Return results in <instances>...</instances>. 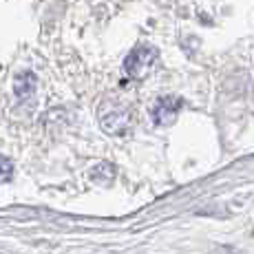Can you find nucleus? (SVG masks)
I'll return each mask as SVG.
<instances>
[{
    "label": "nucleus",
    "mask_w": 254,
    "mask_h": 254,
    "mask_svg": "<svg viewBox=\"0 0 254 254\" xmlns=\"http://www.w3.org/2000/svg\"><path fill=\"white\" fill-rule=\"evenodd\" d=\"M155 62H157V49L150 45H139L128 53V58H126V62H124V69L130 77L141 80V77H146L150 73Z\"/></svg>",
    "instance_id": "f257e3e1"
},
{
    "label": "nucleus",
    "mask_w": 254,
    "mask_h": 254,
    "mask_svg": "<svg viewBox=\"0 0 254 254\" xmlns=\"http://www.w3.org/2000/svg\"><path fill=\"white\" fill-rule=\"evenodd\" d=\"M179 109H182V100L179 97H162V100H157V104L153 106V122L159 126H168L173 124L175 120H177V113Z\"/></svg>",
    "instance_id": "f03ea898"
},
{
    "label": "nucleus",
    "mask_w": 254,
    "mask_h": 254,
    "mask_svg": "<svg viewBox=\"0 0 254 254\" xmlns=\"http://www.w3.org/2000/svg\"><path fill=\"white\" fill-rule=\"evenodd\" d=\"M11 177H13V164L9 162L7 157H2V155H0V184L9 182Z\"/></svg>",
    "instance_id": "7ed1b4c3"
}]
</instances>
